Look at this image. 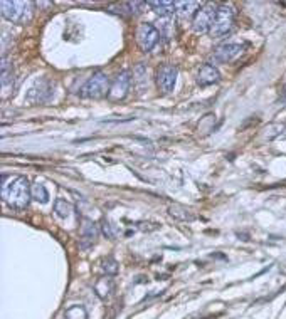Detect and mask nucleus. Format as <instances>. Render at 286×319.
Listing matches in <instances>:
<instances>
[{
	"label": "nucleus",
	"instance_id": "1a4fd4ad",
	"mask_svg": "<svg viewBox=\"0 0 286 319\" xmlns=\"http://www.w3.org/2000/svg\"><path fill=\"white\" fill-rule=\"evenodd\" d=\"M177 71L175 66H170V64H165L158 69V74H157V84L158 88L162 89L163 92H170L174 91L175 88V83H177Z\"/></svg>",
	"mask_w": 286,
	"mask_h": 319
},
{
	"label": "nucleus",
	"instance_id": "f8f14e48",
	"mask_svg": "<svg viewBox=\"0 0 286 319\" xmlns=\"http://www.w3.org/2000/svg\"><path fill=\"white\" fill-rule=\"evenodd\" d=\"M221 72L212 66V64H204L197 72V84L199 86H210L214 83H219Z\"/></svg>",
	"mask_w": 286,
	"mask_h": 319
},
{
	"label": "nucleus",
	"instance_id": "412c9836",
	"mask_svg": "<svg viewBox=\"0 0 286 319\" xmlns=\"http://www.w3.org/2000/svg\"><path fill=\"white\" fill-rule=\"evenodd\" d=\"M101 269L106 272V276H116L118 274V262L114 260L113 257H106V259H103V262H101Z\"/></svg>",
	"mask_w": 286,
	"mask_h": 319
},
{
	"label": "nucleus",
	"instance_id": "aec40b11",
	"mask_svg": "<svg viewBox=\"0 0 286 319\" xmlns=\"http://www.w3.org/2000/svg\"><path fill=\"white\" fill-rule=\"evenodd\" d=\"M54 212H56L57 217L67 218L73 213V205L69 204V202H66L64 199H57L54 202Z\"/></svg>",
	"mask_w": 286,
	"mask_h": 319
},
{
	"label": "nucleus",
	"instance_id": "0eeeda50",
	"mask_svg": "<svg viewBox=\"0 0 286 319\" xmlns=\"http://www.w3.org/2000/svg\"><path fill=\"white\" fill-rule=\"evenodd\" d=\"M243 52H244V44L229 42V44L221 45V47L214 52L212 61L217 62V64H227V62L236 61L237 57L243 54Z\"/></svg>",
	"mask_w": 286,
	"mask_h": 319
},
{
	"label": "nucleus",
	"instance_id": "f3484780",
	"mask_svg": "<svg viewBox=\"0 0 286 319\" xmlns=\"http://www.w3.org/2000/svg\"><path fill=\"white\" fill-rule=\"evenodd\" d=\"M147 4L150 5L160 17H169L175 10V2H170V0H150V2H147Z\"/></svg>",
	"mask_w": 286,
	"mask_h": 319
},
{
	"label": "nucleus",
	"instance_id": "9d476101",
	"mask_svg": "<svg viewBox=\"0 0 286 319\" xmlns=\"http://www.w3.org/2000/svg\"><path fill=\"white\" fill-rule=\"evenodd\" d=\"M51 97H53V84H51L49 81L41 79V81H37L34 88H31L27 100L31 103L44 104V103H47Z\"/></svg>",
	"mask_w": 286,
	"mask_h": 319
},
{
	"label": "nucleus",
	"instance_id": "5701e85b",
	"mask_svg": "<svg viewBox=\"0 0 286 319\" xmlns=\"http://www.w3.org/2000/svg\"><path fill=\"white\" fill-rule=\"evenodd\" d=\"M12 79V64H9L7 57H2V86L7 84V81Z\"/></svg>",
	"mask_w": 286,
	"mask_h": 319
},
{
	"label": "nucleus",
	"instance_id": "39448f33",
	"mask_svg": "<svg viewBox=\"0 0 286 319\" xmlns=\"http://www.w3.org/2000/svg\"><path fill=\"white\" fill-rule=\"evenodd\" d=\"M216 14H217V7H214L212 4H205L204 7H200V10H197L196 17L192 19L194 32H197V34L210 32V29H212V24H214V19H216Z\"/></svg>",
	"mask_w": 286,
	"mask_h": 319
},
{
	"label": "nucleus",
	"instance_id": "a211bd4d",
	"mask_svg": "<svg viewBox=\"0 0 286 319\" xmlns=\"http://www.w3.org/2000/svg\"><path fill=\"white\" fill-rule=\"evenodd\" d=\"M31 193H32V199L39 202V204H47L49 202V191L42 183H39V182L34 183L31 188Z\"/></svg>",
	"mask_w": 286,
	"mask_h": 319
},
{
	"label": "nucleus",
	"instance_id": "9b49d317",
	"mask_svg": "<svg viewBox=\"0 0 286 319\" xmlns=\"http://www.w3.org/2000/svg\"><path fill=\"white\" fill-rule=\"evenodd\" d=\"M81 234H83V237H81V249H88V247H91L96 242V239H98L100 229H98V225L93 222V220L84 218L83 225H81Z\"/></svg>",
	"mask_w": 286,
	"mask_h": 319
},
{
	"label": "nucleus",
	"instance_id": "4468645a",
	"mask_svg": "<svg viewBox=\"0 0 286 319\" xmlns=\"http://www.w3.org/2000/svg\"><path fill=\"white\" fill-rule=\"evenodd\" d=\"M155 29L158 31L160 37H163L165 40H170L175 36V20L172 17H160Z\"/></svg>",
	"mask_w": 286,
	"mask_h": 319
},
{
	"label": "nucleus",
	"instance_id": "7ed1b4c3",
	"mask_svg": "<svg viewBox=\"0 0 286 319\" xmlns=\"http://www.w3.org/2000/svg\"><path fill=\"white\" fill-rule=\"evenodd\" d=\"M234 19H236V14H234L232 7H229V5L217 7V14H216L214 24H212V29H210L209 36L212 39H221L227 36L234 27Z\"/></svg>",
	"mask_w": 286,
	"mask_h": 319
},
{
	"label": "nucleus",
	"instance_id": "f03ea898",
	"mask_svg": "<svg viewBox=\"0 0 286 319\" xmlns=\"http://www.w3.org/2000/svg\"><path fill=\"white\" fill-rule=\"evenodd\" d=\"M0 10H2V15L9 22H14V24H27V22H31L34 15V4L19 2V0H12V2L2 0V2H0Z\"/></svg>",
	"mask_w": 286,
	"mask_h": 319
},
{
	"label": "nucleus",
	"instance_id": "2eb2a0df",
	"mask_svg": "<svg viewBox=\"0 0 286 319\" xmlns=\"http://www.w3.org/2000/svg\"><path fill=\"white\" fill-rule=\"evenodd\" d=\"M93 289H94V294L98 296L100 299H108L113 294V291H114V282L108 276L101 277V279H98L94 282Z\"/></svg>",
	"mask_w": 286,
	"mask_h": 319
},
{
	"label": "nucleus",
	"instance_id": "20e7f679",
	"mask_svg": "<svg viewBox=\"0 0 286 319\" xmlns=\"http://www.w3.org/2000/svg\"><path fill=\"white\" fill-rule=\"evenodd\" d=\"M110 79L105 72H94L81 89V96L89 97V100H101L110 94Z\"/></svg>",
	"mask_w": 286,
	"mask_h": 319
},
{
	"label": "nucleus",
	"instance_id": "423d86ee",
	"mask_svg": "<svg viewBox=\"0 0 286 319\" xmlns=\"http://www.w3.org/2000/svg\"><path fill=\"white\" fill-rule=\"evenodd\" d=\"M160 40V34L152 24H140L136 29V44L143 52H150Z\"/></svg>",
	"mask_w": 286,
	"mask_h": 319
},
{
	"label": "nucleus",
	"instance_id": "b1692460",
	"mask_svg": "<svg viewBox=\"0 0 286 319\" xmlns=\"http://www.w3.org/2000/svg\"><path fill=\"white\" fill-rule=\"evenodd\" d=\"M145 5H148V4H145V2H140V0H135V2H128L127 4V7L130 9V12L131 14H141L143 12V7H145Z\"/></svg>",
	"mask_w": 286,
	"mask_h": 319
},
{
	"label": "nucleus",
	"instance_id": "4be33fe9",
	"mask_svg": "<svg viewBox=\"0 0 286 319\" xmlns=\"http://www.w3.org/2000/svg\"><path fill=\"white\" fill-rule=\"evenodd\" d=\"M101 232L106 235V239H111L114 240L118 237V229L114 227V225H111L110 222H108L106 218H103L101 220Z\"/></svg>",
	"mask_w": 286,
	"mask_h": 319
},
{
	"label": "nucleus",
	"instance_id": "ddd939ff",
	"mask_svg": "<svg viewBox=\"0 0 286 319\" xmlns=\"http://www.w3.org/2000/svg\"><path fill=\"white\" fill-rule=\"evenodd\" d=\"M200 7V4L196 0H180L175 2V12L180 19H188V17H196L197 9Z\"/></svg>",
	"mask_w": 286,
	"mask_h": 319
},
{
	"label": "nucleus",
	"instance_id": "6e6552de",
	"mask_svg": "<svg viewBox=\"0 0 286 319\" xmlns=\"http://www.w3.org/2000/svg\"><path fill=\"white\" fill-rule=\"evenodd\" d=\"M130 84H131L130 72L128 71L120 72L111 83L110 94H108V97H110L111 101H123L130 92Z\"/></svg>",
	"mask_w": 286,
	"mask_h": 319
},
{
	"label": "nucleus",
	"instance_id": "6ab92c4d",
	"mask_svg": "<svg viewBox=\"0 0 286 319\" xmlns=\"http://www.w3.org/2000/svg\"><path fill=\"white\" fill-rule=\"evenodd\" d=\"M64 319H88V311L81 304L69 306L64 311Z\"/></svg>",
	"mask_w": 286,
	"mask_h": 319
},
{
	"label": "nucleus",
	"instance_id": "f257e3e1",
	"mask_svg": "<svg viewBox=\"0 0 286 319\" xmlns=\"http://www.w3.org/2000/svg\"><path fill=\"white\" fill-rule=\"evenodd\" d=\"M31 188L32 187L29 185V180L26 177H12L9 183L2 180V197L5 204L15 210H26L29 207V202L32 199Z\"/></svg>",
	"mask_w": 286,
	"mask_h": 319
},
{
	"label": "nucleus",
	"instance_id": "dca6fc26",
	"mask_svg": "<svg viewBox=\"0 0 286 319\" xmlns=\"http://www.w3.org/2000/svg\"><path fill=\"white\" fill-rule=\"evenodd\" d=\"M169 215L174 217L175 220H180V222H192L196 215H194V212L190 208H187L184 205H179V204H174L169 207Z\"/></svg>",
	"mask_w": 286,
	"mask_h": 319
}]
</instances>
